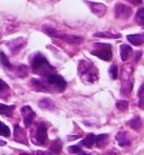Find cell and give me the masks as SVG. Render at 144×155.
<instances>
[{"label": "cell", "mask_w": 144, "mask_h": 155, "mask_svg": "<svg viewBox=\"0 0 144 155\" xmlns=\"http://www.w3.org/2000/svg\"><path fill=\"white\" fill-rule=\"evenodd\" d=\"M30 67L35 73L39 75H49L54 71V68L50 64L47 59L40 53H37L34 55L30 61Z\"/></svg>", "instance_id": "obj_1"}, {"label": "cell", "mask_w": 144, "mask_h": 155, "mask_svg": "<svg viewBox=\"0 0 144 155\" xmlns=\"http://www.w3.org/2000/svg\"><path fill=\"white\" fill-rule=\"evenodd\" d=\"M79 75L86 84H94L98 79V70L93 63L87 60H81L79 63Z\"/></svg>", "instance_id": "obj_2"}, {"label": "cell", "mask_w": 144, "mask_h": 155, "mask_svg": "<svg viewBox=\"0 0 144 155\" xmlns=\"http://www.w3.org/2000/svg\"><path fill=\"white\" fill-rule=\"evenodd\" d=\"M95 47L97 48V50H93L91 52V55H95L97 57H99L100 59L104 60V61H110L113 58V53H112V47L110 45H105V43L98 42L95 45Z\"/></svg>", "instance_id": "obj_3"}, {"label": "cell", "mask_w": 144, "mask_h": 155, "mask_svg": "<svg viewBox=\"0 0 144 155\" xmlns=\"http://www.w3.org/2000/svg\"><path fill=\"white\" fill-rule=\"evenodd\" d=\"M47 140V130L44 124H40L36 130V134L33 137V143L35 145L43 146Z\"/></svg>", "instance_id": "obj_4"}, {"label": "cell", "mask_w": 144, "mask_h": 155, "mask_svg": "<svg viewBox=\"0 0 144 155\" xmlns=\"http://www.w3.org/2000/svg\"><path fill=\"white\" fill-rule=\"evenodd\" d=\"M46 81L47 84L55 86L59 91H63L66 88V81L62 76L58 75V74H49L46 75Z\"/></svg>", "instance_id": "obj_5"}, {"label": "cell", "mask_w": 144, "mask_h": 155, "mask_svg": "<svg viewBox=\"0 0 144 155\" xmlns=\"http://www.w3.org/2000/svg\"><path fill=\"white\" fill-rule=\"evenodd\" d=\"M133 14V11L130 6L126 5V4L119 3L116 5L115 8V16L118 19H127Z\"/></svg>", "instance_id": "obj_6"}, {"label": "cell", "mask_w": 144, "mask_h": 155, "mask_svg": "<svg viewBox=\"0 0 144 155\" xmlns=\"http://www.w3.org/2000/svg\"><path fill=\"white\" fill-rule=\"evenodd\" d=\"M56 38H59L63 41H66L69 45H80V43L83 42V37L77 36V35H69V34H62V33L58 32L55 34Z\"/></svg>", "instance_id": "obj_7"}, {"label": "cell", "mask_w": 144, "mask_h": 155, "mask_svg": "<svg viewBox=\"0 0 144 155\" xmlns=\"http://www.w3.org/2000/svg\"><path fill=\"white\" fill-rule=\"evenodd\" d=\"M21 113L23 116V121H24L25 127H30L33 124V120L35 118V112L30 106H24L21 109Z\"/></svg>", "instance_id": "obj_8"}, {"label": "cell", "mask_w": 144, "mask_h": 155, "mask_svg": "<svg viewBox=\"0 0 144 155\" xmlns=\"http://www.w3.org/2000/svg\"><path fill=\"white\" fill-rule=\"evenodd\" d=\"M87 4L91 6V12H93L95 15H97L98 17L101 18V17H103L104 15H105L107 8H106L104 4L98 3V2H91V1H87Z\"/></svg>", "instance_id": "obj_9"}, {"label": "cell", "mask_w": 144, "mask_h": 155, "mask_svg": "<svg viewBox=\"0 0 144 155\" xmlns=\"http://www.w3.org/2000/svg\"><path fill=\"white\" fill-rule=\"evenodd\" d=\"M116 140L120 147H128L130 145V138L128 137V134L124 131H120L116 135Z\"/></svg>", "instance_id": "obj_10"}, {"label": "cell", "mask_w": 144, "mask_h": 155, "mask_svg": "<svg viewBox=\"0 0 144 155\" xmlns=\"http://www.w3.org/2000/svg\"><path fill=\"white\" fill-rule=\"evenodd\" d=\"M14 138L16 141H18V143H24V145H27V133H25V131L23 130L22 128H20V127L18 126V124H16L15 126V131H14Z\"/></svg>", "instance_id": "obj_11"}, {"label": "cell", "mask_w": 144, "mask_h": 155, "mask_svg": "<svg viewBox=\"0 0 144 155\" xmlns=\"http://www.w3.org/2000/svg\"><path fill=\"white\" fill-rule=\"evenodd\" d=\"M38 106L40 109L42 110H49V111H53L56 109L55 104L53 102V100H51L50 98H43L40 101L38 102Z\"/></svg>", "instance_id": "obj_12"}, {"label": "cell", "mask_w": 144, "mask_h": 155, "mask_svg": "<svg viewBox=\"0 0 144 155\" xmlns=\"http://www.w3.org/2000/svg\"><path fill=\"white\" fill-rule=\"evenodd\" d=\"M143 34H132L127 35V40L134 45H143Z\"/></svg>", "instance_id": "obj_13"}, {"label": "cell", "mask_w": 144, "mask_h": 155, "mask_svg": "<svg viewBox=\"0 0 144 155\" xmlns=\"http://www.w3.org/2000/svg\"><path fill=\"white\" fill-rule=\"evenodd\" d=\"M133 52V49L127 45H122L120 47V56H121L122 61H126L128 59V57L130 56Z\"/></svg>", "instance_id": "obj_14"}, {"label": "cell", "mask_w": 144, "mask_h": 155, "mask_svg": "<svg viewBox=\"0 0 144 155\" xmlns=\"http://www.w3.org/2000/svg\"><path fill=\"white\" fill-rule=\"evenodd\" d=\"M17 40H18V38L15 39V40H13L12 42H8V45L10 47V49L12 50V52H14V53H17V52L19 51V50L21 49V48L23 47V45H25V40L23 38H20V40H19V43H17Z\"/></svg>", "instance_id": "obj_15"}, {"label": "cell", "mask_w": 144, "mask_h": 155, "mask_svg": "<svg viewBox=\"0 0 144 155\" xmlns=\"http://www.w3.org/2000/svg\"><path fill=\"white\" fill-rule=\"evenodd\" d=\"M15 106H6V104H0V114H2L3 116L11 117L14 113Z\"/></svg>", "instance_id": "obj_16"}, {"label": "cell", "mask_w": 144, "mask_h": 155, "mask_svg": "<svg viewBox=\"0 0 144 155\" xmlns=\"http://www.w3.org/2000/svg\"><path fill=\"white\" fill-rule=\"evenodd\" d=\"M32 86L36 89L37 91H43V92H51L50 89L43 84L41 80H37V79H32Z\"/></svg>", "instance_id": "obj_17"}, {"label": "cell", "mask_w": 144, "mask_h": 155, "mask_svg": "<svg viewBox=\"0 0 144 155\" xmlns=\"http://www.w3.org/2000/svg\"><path fill=\"white\" fill-rule=\"evenodd\" d=\"M95 37H100V38H110V39H115V38H120L121 35L120 34H114L112 32H97L94 34Z\"/></svg>", "instance_id": "obj_18"}, {"label": "cell", "mask_w": 144, "mask_h": 155, "mask_svg": "<svg viewBox=\"0 0 144 155\" xmlns=\"http://www.w3.org/2000/svg\"><path fill=\"white\" fill-rule=\"evenodd\" d=\"M61 150H62V143H61L60 139H56V140L52 143L51 147H50V151L54 155L59 154L61 152Z\"/></svg>", "instance_id": "obj_19"}, {"label": "cell", "mask_w": 144, "mask_h": 155, "mask_svg": "<svg viewBox=\"0 0 144 155\" xmlns=\"http://www.w3.org/2000/svg\"><path fill=\"white\" fill-rule=\"evenodd\" d=\"M108 139V135L107 134H100L98 136H96L95 138V143L97 145V147L102 148L104 145H106Z\"/></svg>", "instance_id": "obj_20"}, {"label": "cell", "mask_w": 144, "mask_h": 155, "mask_svg": "<svg viewBox=\"0 0 144 155\" xmlns=\"http://www.w3.org/2000/svg\"><path fill=\"white\" fill-rule=\"evenodd\" d=\"M95 138H96V136L94 134H88L85 138L82 140V145L85 146L87 148H91L95 145Z\"/></svg>", "instance_id": "obj_21"}, {"label": "cell", "mask_w": 144, "mask_h": 155, "mask_svg": "<svg viewBox=\"0 0 144 155\" xmlns=\"http://www.w3.org/2000/svg\"><path fill=\"white\" fill-rule=\"evenodd\" d=\"M135 21H136L139 25H141V27L144 25V8H143L138 10V12H137V14H136V17H135Z\"/></svg>", "instance_id": "obj_22"}, {"label": "cell", "mask_w": 144, "mask_h": 155, "mask_svg": "<svg viewBox=\"0 0 144 155\" xmlns=\"http://www.w3.org/2000/svg\"><path fill=\"white\" fill-rule=\"evenodd\" d=\"M0 62H1V64L3 65L4 68H6V69H12V64H11V62L8 61V57H6V55L3 53V52H0Z\"/></svg>", "instance_id": "obj_23"}, {"label": "cell", "mask_w": 144, "mask_h": 155, "mask_svg": "<svg viewBox=\"0 0 144 155\" xmlns=\"http://www.w3.org/2000/svg\"><path fill=\"white\" fill-rule=\"evenodd\" d=\"M128 126L134 130H139L141 127V119L139 117H134L130 121H128Z\"/></svg>", "instance_id": "obj_24"}, {"label": "cell", "mask_w": 144, "mask_h": 155, "mask_svg": "<svg viewBox=\"0 0 144 155\" xmlns=\"http://www.w3.org/2000/svg\"><path fill=\"white\" fill-rule=\"evenodd\" d=\"M0 135L1 136H5V137H8L11 135V130L8 126H5L4 124H2L0 121Z\"/></svg>", "instance_id": "obj_25"}, {"label": "cell", "mask_w": 144, "mask_h": 155, "mask_svg": "<svg viewBox=\"0 0 144 155\" xmlns=\"http://www.w3.org/2000/svg\"><path fill=\"white\" fill-rule=\"evenodd\" d=\"M108 74H110V77L112 79H116L118 76V69L116 64H112L110 67V70H108Z\"/></svg>", "instance_id": "obj_26"}, {"label": "cell", "mask_w": 144, "mask_h": 155, "mask_svg": "<svg viewBox=\"0 0 144 155\" xmlns=\"http://www.w3.org/2000/svg\"><path fill=\"white\" fill-rule=\"evenodd\" d=\"M116 107L120 111H126L128 109V102L125 101V100H120L116 104Z\"/></svg>", "instance_id": "obj_27"}, {"label": "cell", "mask_w": 144, "mask_h": 155, "mask_svg": "<svg viewBox=\"0 0 144 155\" xmlns=\"http://www.w3.org/2000/svg\"><path fill=\"white\" fill-rule=\"evenodd\" d=\"M144 86L143 84H141V87H140V90H139V92H138V96H139V108L140 109H143V97H144Z\"/></svg>", "instance_id": "obj_28"}, {"label": "cell", "mask_w": 144, "mask_h": 155, "mask_svg": "<svg viewBox=\"0 0 144 155\" xmlns=\"http://www.w3.org/2000/svg\"><path fill=\"white\" fill-rule=\"evenodd\" d=\"M82 150L80 146H72V147H69V153H80Z\"/></svg>", "instance_id": "obj_29"}, {"label": "cell", "mask_w": 144, "mask_h": 155, "mask_svg": "<svg viewBox=\"0 0 144 155\" xmlns=\"http://www.w3.org/2000/svg\"><path fill=\"white\" fill-rule=\"evenodd\" d=\"M8 86L5 81L0 79V91H4V90H8Z\"/></svg>", "instance_id": "obj_30"}, {"label": "cell", "mask_w": 144, "mask_h": 155, "mask_svg": "<svg viewBox=\"0 0 144 155\" xmlns=\"http://www.w3.org/2000/svg\"><path fill=\"white\" fill-rule=\"evenodd\" d=\"M36 155H54L51 151L50 152H45V151H38L36 153Z\"/></svg>", "instance_id": "obj_31"}, {"label": "cell", "mask_w": 144, "mask_h": 155, "mask_svg": "<svg viewBox=\"0 0 144 155\" xmlns=\"http://www.w3.org/2000/svg\"><path fill=\"white\" fill-rule=\"evenodd\" d=\"M130 3L135 4V5H138V4H141L142 3V0H128Z\"/></svg>", "instance_id": "obj_32"}, {"label": "cell", "mask_w": 144, "mask_h": 155, "mask_svg": "<svg viewBox=\"0 0 144 155\" xmlns=\"http://www.w3.org/2000/svg\"><path fill=\"white\" fill-rule=\"evenodd\" d=\"M5 141H1V140H0V146H3V145H5Z\"/></svg>", "instance_id": "obj_33"}, {"label": "cell", "mask_w": 144, "mask_h": 155, "mask_svg": "<svg viewBox=\"0 0 144 155\" xmlns=\"http://www.w3.org/2000/svg\"><path fill=\"white\" fill-rule=\"evenodd\" d=\"M77 155H88V154H86V153H83V152H82V151H81V152H80V154H79V153H78Z\"/></svg>", "instance_id": "obj_34"}, {"label": "cell", "mask_w": 144, "mask_h": 155, "mask_svg": "<svg viewBox=\"0 0 144 155\" xmlns=\"http://www.w3.org/2000/svg\"><path fill=\"white\" fill-rule=\"evenodd\" d=\"M20 155H32L30 153H21Z\"/></svg>", "instance_id": "obj_35"}]
</instances>
